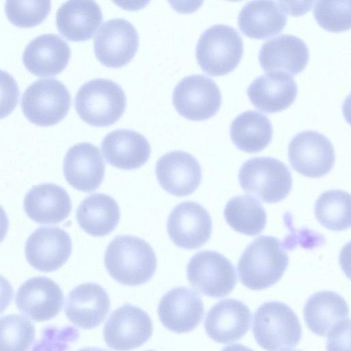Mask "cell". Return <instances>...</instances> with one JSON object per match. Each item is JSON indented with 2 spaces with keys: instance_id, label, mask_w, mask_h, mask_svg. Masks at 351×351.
<instances>
[{
  "instance_id": "cell-8",
  "label": "cell",
  "mask_w": 351,
  "mask_h": 351,
  "mask_svg": "<svg viewBox=\"0 0 351 351\" xmlns=\"http://www.w3.org/2000/svg\"><path fill=\"white\" fill-rule=\"evenodd\" d=\"M187 278L192 287L212 298H223L237 284L235 269L223 255L210 250L196 253L188 263Z\"/></svg>"
},
{
  "instance_id": "cell-36",
  "label": "cell",
  "mask_w": 351,
  "mask_h": 351,
  "mask_svg": "<svg viewBox=\"0 0 351 351\" xmlns=\"http://www.w3.org/2000/svg\"><path fill=\"white\" fill-rule=\"evenodd\" d=\"M78 337L79 332L73 326H48L43 330L41 339L35 343L32 351H66L69 344Z\"/></svg>"
},
{
  "instance_id": "cell-14",
  "label": "cell",
  "mask_w": 351,
  "mask_h": 351,
  "mask_svg": "<svg viewBox=\"0 0 351 351\" xmlns=\"http://www.w3.org/2000/svg\"><path fill=\"white\" fill-rule=\"evenodd\" d=\"M72 242L69 234L56 226H41L28 237L25 254L29 264L43 272L60 268L69 258Z\"/></svg>"
},
{
  "instance_id": "cell-43",
  "label": "cell",
  "mask_w": 351,
  "mask_h": 351,
  "mask_svg": "<svg viewBox=\"0 0 351 351\" xmlns=\"http://www.w3.org/2000/svg\"><path fill=\"white\" fill-rule=\"evenodd\" d=\"M282 351H301V350H282Z\"/></svg>"
},
{
  "instance_id": "cell-22",
  "label": "cell",
  "mask_w": 351,
  "mask_h": 351,
  "mask_svg": "<svg viewBox=\"0 0 351 351\" xmlns=\"http://www.w3.org/2000/svg\"><path fill=\"white\" fill-rule=\"evenodd\" d=\"M70 57V47L62 37L56 34H44L27 45L23 53V62L32 73L51 76L64 69Z\"/></svg>"
},
{
  "instance_id": "cell-31",
  "label": "cell",
  "mask_w": 351,
  "mask_h": 351,
  "mask_svg": "<svg viewBox=\"0 0 351 351\" xmlns=\"http://www.w3.org/2000/svg\"><path fill=\"white\" fill-rule=\"evenodd\" d=\"M223 215L233 230L247 236L260 234L266 226L265 208L258 199L248 195L231 198L225 206Z\"/></svg>"
},
{
  "instance_id": "cell-4",
  "label": "cell",
  "mask_w": 351,
  "mask_h": 351,
  "mask_svg": "<svg viewBox=\"0 0 351 351\" xmlns=\"http://www.w3.org/2000/svg\"><path fill=\"white\" fill-rule=\"evenodd\" d=\"M125 107L126 97L122 88L105 78H95L84 83L75 97V108L80 117L94 126L114 123Z\"/></svg>"
},
{
  "instance_id": "cell-19",
  "label": "cell",
  "mask_w": 351,
  "mask_h": 351,
  "mask_svg": "<svg viewBox=\"0 0 351 351\" xmlns=\"http://www.w3.org/2000/svg\"><path fill=\"white\" fill-rule=\"evenodd\" d=\"M252 314L241 301L225 299L216 303L207 313L204 328L215 341L228 343L238 341L248 331Z\"/></svg>"
},
{
  "instance_id": "cell-42",
  "label": "cell",
  "mask_w": 351,
  "mask_h": 351,
  "mask_svg": "<svg viewBox=\"0 0 351 351\" xmlns=\"http://www.w3.org/2000/svg\"><path fill=\"white\" fill-rule=\"evenodd\" d=\"M77 351H108V350L101 349V348H99L88 347V348H82Z\"/></svg>"
},
{
  "instance_id": "cell-9",
  "label": "cell",
  "mask_w": 351,
  "mask_h": 351,
  "mask_svg": "<svg viewBox=\"0 0 351 351\" xmlns=\"http://www.w3.org/2000/svg\"><path fill=\"white\" fill-rule=\"evenodd\" d=\"M172 101L180 115L190 120L202 121L217 113L221 104V94L209 77L191 75L176 84Z\"/></svg>"
},
{
  "instance_id": "cell-34",
  "label": "cell",
  "mask_w": 351,
  "mask_h": 351,
  "mask_svg": "<svg viewBox=\"0 0 351 351\" xmlns=\"http://www.w3.org/2000/svg\"><path fill=\"white\" fill-rule=\"evenodd\" d=\"M51 10L50 1H10L5 3L8 19L15 25L29 27L43 22Z\"/></svg>"
},
{
  "instance_id": "cell-2",
  "label": "cell",
  "mask_w": 351,
  "mask_h": 351,
  "mask_svg": "<svg viewBox=\"0 0 351 351\" xmlns=\"http://www.w3.org/2000/svg\"><path fill=\"white\" fill-rule=\"evenodd\" d=\"M284 245L277 238H256L242 253L237 271L241 282L252 290H262L277 283L289 265Z\"/></svg>"
},
{
  "instance_id": "cell-41",
  "label": "cell",
  "mask_w": 351,
  "mask_h": 351,
  "mask_svg": "<svg viewBox=\"0 0 351 351\" xmlns=\"http://www.w3.org/2000/svg\"><path fill=\"white\" fill-rule=\"evenodd\" d=\"M221 351H254L248 347H246L243 345L236 343L229 345L225 348H223Z\"/></svg>"
},
{
  "instance_id": "cell-18",
  "label": "cell",
  "mask_w": 351,
  "mask_h": 351,
  "mask_svg": "<svg viewBox=\"0 0 351 351\" xmlns=\"http://www.w3.org/2000/svg\"><path fill=\"white\" fill-rule=\"evenodd\" d=\"M63 173L72 187L85 193L94 191L105 176V163L99 149L86 142L73 145L65 155Z\"/></svg>"
},
{
  "instance_id": "cell-28",
  "label": "cell",
  "mask_w": 351,
  "mask_h": 351,
  "mask_svg": "<svg viewBox=\"0 0 351 351\" xmlns=\"http://www.w3.org/2000/svg\"><path fill=\"white\" fill-rule=\"evenodd\" d=\"M117 202L104 193H94L84 199L76 211L80 228L93 237H104L117 227L120 219Z\"/></svg>"
},
{
  "instance_id": "cell-23",
  "label": "cell",
  "mask_w": 351,
  "mask_h": 351,
  "mask_svg": "<svg viewBox=\"0 0 351 351\" xmlns=\"http://www.w3.org/2000/svg\"><path fill=\"white\" fill-rule=\"evenodd\" d=\"M297 93V84L293 77L281 71L261 75L247 88V94L252 104L267 113L287 108L295 101Z\"/></svg>"
},
{
  "instance_id": "cell-24",
  "label": "cell",
  "mask_w": 351,
  "mask_h": 351,
  "mask_svg": "<svg viewBox=\"0 0 351 351\" xmlns=\"http://www.w3.org/2000/svg\"><path fill=\"white\" fill-rule=\"evenodd\" d=\"M101 147L108 163L127 170L143 166L151 153L147 138L143 134L128 129L115 130L107 134Z\"/></svg>"
},
{
  "instance_id": "cell-38",
  "label": "cell",
  "mask_w": 351,
  "mask_h": 351,
  "mask_svg": "<svg viewBox=\"0 0 351 351\" xmlns=\"http://www.w3.org/2000/svg\"><path fill=\"white\" fill-rule=\"evenodd\" d=\"M350 319H344L328 332L327 351H350Z\"/></svg>"
},
{
  "instance_id": "cell-27",
  "label": "cell",
  "mask_w": 351,
  "mask_h": 351,
  "mask_svg": "<svg viewBox=\"0 0 351 351\" xmlns=\"http://www.w3.org/2000/svg\"><path fill=\"white\" fill-rule=\"evenodd\" d=\"M287 23V15L280 4L273 1H252L239 13L241 31L248 37L265 39L280 33Z\"/></svg>"
},
{
  "instance_id": "cell-26",
  "label": "cell",
  "mask_w": 351,
  "mask_h": 351,
  "mask_svg": "<svg viewBox=\"0 0 351 351\" xmlns=\"http://www.w3.org/2000/svg\"><path fill=\"white\" fill-rule=\"evenodd\" d=\"M103 21L101 9L94 1L71 0L63 3L56 16L59 32L73 41L93 37Z\"/></svg>"
},
{
  "instance_id": "cell-40",
  "label": "cell",
  "mask_w": 351,
  "mask_h": 351,
  "mask_svg": "<svg viewBox=\"0 0 351 351\" xmlns=\"http://www.w3.org/2000/svg\"><path fill=\"white\" fill-rule=\"evenodd\" d=\"M9 227V221L4 209L0 206V243L5 238Z\"/></svg>"
},
{
  "instance_id": "cell-29",
  "label": "cell",
  "mask_w": 351,
  "mask_h": 351,
  "mask_svg": "<svg viewBox=\"0 0 351 351\" xmlns=\"http://www.w3.org/2000/svg\"><path fill=\"white\" fill-rule=\"evenodd\" d=\"M348 314L346 301L331 291L314 293L304 307V317L308 328L319 336H326L335 324L348 318Z\"/></svg>"
},
{
  "instance_id": "cell-33",
  "label": "cell",
  "mask_w": 351,
  "mask_h": 351,
  "mask_svg": "<svg viewBox=\"0 0 351 351\" xmlns=\"http://www.w3.org/2000/svg\"><path fill=\"white\" fill-rule=\"evenodd\" d=\"M35 337L32 322L12 314L0 318V351H28Z\"/></svg>"
},
{
  "instance_id": "cell-11",
  "label": "cell",
  "mask_w": 351,
  "mask_h": 351,
  "mask_svg": "<svg viewBox=\"0 0 351 351\" xmlns=\"http://www.w3.org/2000/svg\"><path fill=\"white\" fill-rule=\"evenodd\" d=\"M152 319L143 309L125 304L114 311L104 328L107 346L117 351H128L145 343L152 336Z\"/></svg>"
},
{
  "instance_id": "cell-13",
  "label": "cell",
  "mask_w": 351,
  "mask_h": 351,
  "mask_svg": "<svg viewBox=\"0 0 351 351\" xmlns=\"http://www.w3.org/2000/svg\"><path fill=\"white\" fill-rule=\"evenodd\" d=\"M167 232L173 243L186 250L200 247L210 239L212 220L208 211L195 202L186 201L177 205L170 213Z\"/></svg>"
},
{
  "instance_id": "cell-37",
  "label": "cell",
  "mask_w": 351,
  "mask_h": 351,
  "mask_svg": "<svg viewBox=\"0 0 351 351\" xmlns=\"http://www.w3.org/2000/svg\"><path fill=\"white\" fill-rule=\"evenodd\" d=\"M19 97V88L15 79L7 71L0 69V119L15 108Z\"/></svg>"
},
{
  "instance_id": "cell-25",
  "label": "cell",
  "mask_w": 351,
  "mask_h": 351,
  "mask_svg": "<svg viewBox=\"0 0 351 351\" xmlns=\"http://www.w3.org/2000/svg\"><path fill=\"white\" fill-rule=\"evenodd\" d=\"M23 208L33 221L42 224L63 221L71 211V198L64 189L53 183L33 186L25 195Z\"/></svg>"
},
{
  "instance_id": "cell-7",
  "label": "cell",
  "mask_w": 351,
  "mask_h": 351,
  "mask_svg": "<svg viewBox=\"0 0 351 351\" xmlns=\"http://www.w3.org/2000/svg\"><path fill=\"white\" fill-rule=\"evenodd\" d=\"M71 104L66 86L55 78H42L31 84L21 97V108L32 123L41 126L56 124L66 115Z\"/></svg>"
},
{
  "instance_id": "cell-6",
  "label": "cell",
  "mask_w": 351,
  "mask_h": 351,
  "mask_svg": "<svg viewBox=\"0 0 351 351\" xmlns=\"http://www.w3.org/2000/svg\"><path fill=\"white\" fill-rule=\"evenodd\" d=\"M243 190L264 202L274 204L284 199L292 188L289 168L271 157H255L245 162L239 172Z\"/></svg>"
},
{
  "instance_id": "cell-20",
  "label": "cell",
  "mask_w": 351,
  "mask_h": 351,
  "mask_svg": "<svg viewBox=\"0 0 351 351\" xmlns=\"http://www.w3.org/2000/svg\"><path fill=\"white\" fill-rule=\"evenodd\" d=\"M106 291L94 282L81 284L68 295L64 312L73 324L84 329L98 326L110 310Z\"/></svg>"
},
{
  "instance_id": "cell-12",
  "label": "cell",
  "mask_w": 351,
  "mask_h": 351,
  "mask_svg": "<svg viewBox=\"0 0 351 351\" xmlns=\"http://www.w3.org/2000/svg\"><path fill=\"white\" fill-rule=\"evenodd\" d=\"M94 51L98 60L109 67H121L136 54L138 34L128 20L115 18L104 22L93 41Z\"/></svg>"
},
{
  "instance_id": "cell-5",
  "label": "cell",
  "mask_w": 351,
  "mask_h": 351,
  "mask_svg": "<svg viewBox=\"0 0 351 351\" xmlns=\"http://www.w3.org/2000/svg\"><path fill=\"white\" fill-rule=\"evenodd\" d=\"M243 53V40L232 27L217 24L200 36L195 55L201 69L210 75H223L239 64Z\"/></svg>"
},
{
  "instance_id": "cell-32",
  "label": "cell",
  "mask_w": 351,
  "mask_h": 351,
  "mask_svg": "<svg viewBox=\"0 0 351 351\" xmlns=\"http://www.w3.org/2000/svg\"><path fill=\"white\" fill-rule=\"evenodd\" d=\"M350 193L337 189L322 193L315 204V216L326 228L343 231L350 227Z\"/></svg>"
},
{
  "instance_id": "cell-44",
  "label": "cell",
  "mask_w": 351,
  "mask_h": 351,
  "mask_svg": "<svg viewBox=\"0 0 351 351\" xmlns=\"http://www.w3.org/2000/svg\"><path fill=\"white\" fill-rule=\"evenodd\" d=\"M147 351H154V350H147Z\"/></svg>"
},
{
  "instance_id": "cell-16",
  "label": "cell",
  "mask_w": 351,
  "mask_h": 351,
  "mask_svg": "<svg viewBox=\"0 0 351 351\" xmlns=\"http://www.w3.org/2000/svg\"><path fill=\"white\" fill-rule=\"evenodd\" d=\"M155 171L162 188L178 197L192 194L202 181L199 162L184 151H172L162 156L156 162Z\"/></svg>"
},
{
  "instance_id": "cell-35",
  "label": "cell",
  "mask_w": 351,
  "mask_h": 351,
  "mask_svg": "<svg viewBox=\"0 0 351 351\" xmlns=\"http://www.w3.org/2000/svg\"><path fill=\"white\" fill-rule=\"evenodd\" d=\"M313 14L318 24L330 32H343L350 27L349 1L315 2Z\"/></svg>"
},
{
  "instance_id": "cell-15",
  "label": "cell",
  "mask_w": 351,
  "mask_h": 351,
  "mask_svg": "<svg viewBox=\"0 0 351 351\" xmlns=\"http://www.w3.org/2000/svg\"><path fill=\"white\" fill-rule=\"evenodd\" d=\"M204 313L202 300L194 290L178 287L167 291L161 298L158 314L162 325L176 333L195 329Z\"/></svg>"
},
{
  "instance_id": "cell-17",
  "label": "cell",
  "mask_w": 351,
  "mask_h": 351,
  "mask_svg": "<svg viewBox=\"0 0 351 351\" xmlns=\"http://www.w3.org/2000/svg\"><path fill=\"white\" fill-rule=\"evenodd\" d=\"M64 301L59 285L51 278L36 276L26 280L18 289L15 302L19 310L36 322L56 317Z\"/></svg>"
},
{
  "instance_id": "cell-39",
  "label": "cell",
  "mask_w": 351,
  "mask_h": 351,
  "mask_svg": "<svg viewBox=\"0 0 351 351\" xmlns=\"http://www.w3.org/2000/svg\"><path fill=\"white\" fill-rule=\"evenodd\" d=\"M14 294V291L9 281L0 275V314L8 306Z\"/></svg>"
},
{
  "instance_id": "cell-21",
  "label": "cell",
  "mask_w": 351,
  "mask_h": 351,
  "mask_svg": "<svg viewBox=\"0 0 351 351\" xmlns=\"http://www.w3.org/2000/svg\"><path fill=\"white\" fill-rule=\"evenodd\" d=\"M308 59L306 43L291 34H281L265 41L258 55L260 64L265 72L285 71L289 75L301 72Z\"/></svg>"
},
{
  "instance_id": "cell-3",
  "label": "cell",
  "mask_w": 351,
  "mask_h": 351,
  "mask_svg": "<svg viewBox=\"0 0 351 351\" xmlns=\"http://www.w3.org/2000/svg\"><path fill=\"white\" fill-rule=\"evenodd\" d=\"M254 337L267 351L295 347L302 337V327L294 311L278 301L262 304L256 309L252 325Z\"/></svg>"
},
{
  "instance_id": "cell-1",
  "label": "cell",
  "mask_w": 351,
  "mask_h": 351,
  "mask_svg": "<svg viewBox=\"0 0 351 351\" xmlns=\"http://www.w3.org/2000/svg\"><path fill=\"white\" fill-rule=\"evenodd\" d=\"M104 265L117 282L128 286H138L154 276L157 259L150 245L132 235H119L108 244Z\"/></svg>"
},
{
  "instance_id": "cell-10",
  "label": "cell",
  "mask_w": 351,
  "mask_h": 351,
  "mask_svg": "<svg viewBox=\"0 0 351 351\" xmlns=\"http://www.w3.org/2000/svg\"><path fill=\"white\" fill-rule=\"evenodd\" d=\"M293 169L308 178H321L332 169L335 160L333 145L324 134L305 130L295 135L288 146Z\"/></svg>"
},
{
  "instance_id": "cell-30",
  "label": "cell",
  "mask_w": 351,
  "mask_h": 351,
  "mask_svg": "<svg viewBox=\"0 0 351 351\" xmlns=\"http://www.w3.org/2000/svg\"><path fill=\"white\" fill-rule=\"evenodd\" d=\"M230 134L238 149L247 153H256L271 142L273 128L265 114L247 110L239 114L232 121Z\"/></svg>"
}]
</instances>
